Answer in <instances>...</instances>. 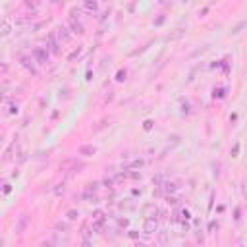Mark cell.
Masks as SVG:
<instances>
[{
	"mask_svg": "<svg viewBox=\"0 0 247 247\" xmlns=\"http://www.w3.org/2000/svg\"><path fill=\"white\" fill-rule=\"evenodd\" d=\"M33 54L37 56V60H39V62H47V58H48V56H47V52H42L41 48H35V50H33Z\"/></svg>",
	"mask_w": 247,
	"mask_h": 247,
	"instance_id": "obj_1",
	"label": "cell"
}]
</instances>
